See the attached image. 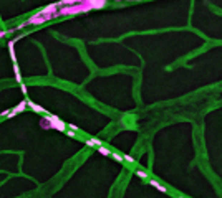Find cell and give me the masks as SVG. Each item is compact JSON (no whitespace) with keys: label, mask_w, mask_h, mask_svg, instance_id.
Here are the masks:
<instances>
[{"label":"cell","mask_w":222,"mask_h":198,"mask_svg":"<svg viewBox=\"0 0 222 198\" xmlns=\"http://www.w3.org/2000/svg\"><path fill=\"white\" fill-rule=\"evenodd\" d=\"M20 89H22V93H23V94H27V86H25L23 83L20 84Z\"/></svg>","instance_id":"13"},{"label":"cell","mask_w":222,"mask_h":198,"mask_svg":"<svg viewBox=\"0 0 222 198\" xmlns=\"http://www.w3.org/2000/svg\"><path fill=\"white\" fill-rule=\"evenodd\" d=\"M116 2H119V0H116Z\"/></svg>","instance_id":"16"},{"label":"cell","mask_w":222,"mask_h":198,"mask_svg":"<svg viewBox=\"0 0 222 198\" xmlns=\"http://www.w3.org/2000/svg\"><path fill=\"white\" fill-rule=\"evenodd\" d=\"M28 106H30V107L33 109V111H37V112H40V114H45V116H47V111H45V109L41 107V106L35 104V102H31V101H28Z\"/></svg>","instance_id":"7"},{"label":"cell","mask_w":222,"mask_h":198,"mask_svg":"<svg viewBox=\"0 0 222 198\" xmlns=\"http://www.w3.org/2000/svg\"><path fill=\"white\" fill-rule=\"evenodd\" d=\"M111 157L114 158V160H118V162H123V157H121V155H118V154H111Z\"/></svg>","instance_id":"11"},{"label":"cell","mask_w":222,"mask_h":198,"mask_svg":"<svg viewBox=\"0 0 222 198\" xmlns=\"http://www.w3.org/2000/svg\"><path fill=\"white\" fill-rule=\"evenodd\" d=\"M177 198H184V196H177Z\"/></svg>","instance_id":"15"},{"label":"cell","mask_w":222,"mask_h":198,"mask_svg":"<svg viewBox=\"0 0 222 198\" xmlns=\"http://www.w3.org/2000/svg\"><path fill=\"white\" fill-rule=\"evenodd\" d=\"M86 145L88 147H101V142H100V140H98V139H88L86 140Z\"/></svg>","instance_id":"8"},{"label":"cell","mask_w":222,"mask_h":198,"mask_svg":"<svg viewBox=\"0 0 222 198\" xmlns=\"http://www.w3.org/2000/svg\"><path fill=\"white\" fill-rule=\"evenodd\" d=\"M147 183H149L151 187H154V188H156V190H159V192H163V193H166V192H167V188H166V187H163L159 182H157V180H147Z\"/></svg>","instance_id":"5"},{"label":"cell","mask_w":222,"mask_h":198,"mask_svg":"<svg viewBox=\"0 0 222 198\" xmlns=\"http://www.w3.org/2000/svg\"><path fill=\"white\" fill-rule=\"evenodd\" d=\"M134 175H136V177H139V178L149 180V178H147V173L144 172V170H139V168H138V170H134Z\"/></svg>","instance_id":"10"},{"label":"cell","mask_w":222,"mask_h":198,"mask_svg":"<svg viewBox=\"0 0 222 198\" xmlns=\"http://www.w3.org/2000/svg\"><path fill=\"white\" fill-rule=\"evenodd\" d=\"M66 134H68L70 137H73V136H75V130H66Z\"/></svg>","instance_id":"14"},{"label":"cell","mask_w":222,"mask_h":198,"mask_svg":"<svg viewBox=\"0 0 222 198\" xmlns=\"http://www.w3.org/2000/svg\"><path fill=\"white\" fill-rule=\"evenodd\" d=\"M47 116H48V119H50V122H51V129L60 130V132H66V124L63 122L58 116H53V114H47Z\"/></svg>","instance_id":"3"},{"label":"cell","mask_w":222,"mask_h":198,"mask_svg":"<svg viewBox=\"0 0 222 198\" xmlns=\"http://www.w3.org/2000/svg\"><path fill=\"white\" fill-rule=\"evenodd\" d=\"M27 106H28V101H25V99H23L22 102H20L18 106H15V107L12 109V111H10V114H8V117H15L17 114H20V112H23L27 109Z\"/></svg>","instance_id":"4"},{"label":"cell","mask_w":222,"mask_h":198,"mask_svg":"<svg viewBox=\"0 0 222 198\" xmlns=\"http://www.w3.org/2000/svg\"><path fill=\"white\" fill-rule=\"evenodd\" d=\"M94 8H103V5L96 2H84V3H75V5H63L60 7L56 17H65V15H76V13H84V12H90V10Z\"/></svg>","instance_id":"1"},{"label":"cell","mask_w":222,"mask_h":198,"mask_svg":"<svg viewBox=\"0 0 222 198\" xmlns=\"http://www.w3.org/2000/svg\"><path fill=\"white\" fill-rule=\"evenodd\" d=\"M55 18V15H43V13H40V12H37L35 15H31V17H28V20H25L23 22V25H31V27H37V25H43V23H47V22H50V20H53Z\"/></svg>","instance_id":"2"},{"label":"cell","mask_w":222,"mask_h":198,"mask_svg":"<svg viewBox=\"0 0 222 198\" xmlns=\"http://www.w3.org/2000/svg\"><path fill=\"white\" fill-rule=\"evenodd\" d=\"M96 150H98V152H100V154H101V155H104V157H111V152H110V150H108V148H106V147H103V145H101V147H98V148H96Z\"/></svg>","instance_id":"9"},{"label":"cell","mask_w":222,"mask_h":198,"mask_svg":"<svg viewBox=\"0 0 222 198\" xmlns=\"http://www.w3.org/2000/svg\"><path fill=\"white\" fill-rule=\"evenodd\" d=\"M40 127H41V129H45V130H50L51 129V122H50V119H48V116H45V117L40 121Z\"/></svg>","instance_id":"6"},{"label":"cell","mask_w":222,"mask_h":198,"mask_svg":"<svg viewBox=\"0 0 222 198\" xmlns=\"http://www.w3.org/2000/svg\"><path fill=\"white\" fill-rule=\"evenodd\" d=\"M123 158H124L126 162H134V158H133L131 155H128V154H126V155H124V157H123Z\"/></svg>","instance_id":"12"}]
</instances>
